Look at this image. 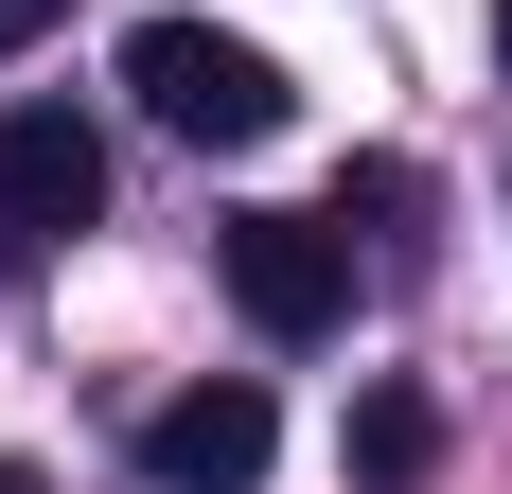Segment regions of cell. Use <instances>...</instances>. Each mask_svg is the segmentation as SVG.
<instances>
[{"label":"cell","instance_id":"8","mask_svg":"<svg viewBox=\"0 0 512 494\" xmlns=\"http://www.w3.org/2000/svg\"><path fill=\"white\" fill-rule=\"evenodd\" d=\"M495 71H512V0H495Z\"/></svg>","mask_w":512,"mask_h":494},{"label":"cell","instance_id":"7","mask_svg":"<svg viewBox=\"0 0 512 494\" xmlns=\"http://www.w3.org/2000/svg\"><path fill=\"white\" fill-rule=\"evenodd\" d=\"M0 283H18V212H0Z\"/></svg>","mask_w":512,"mask_h":494},{"label":"cell","instance_id":"4","mask_svg":"<svg viewBox=\"0 0 512 494\" xmlns=\"http://www.w3.org/2000/svg\"><path fill=\"white\" fill-rule=\"evenodd\" d=\"M0 212H18V230H89V212H106L89 106H0Z\"/></svg>","mask_w":512,"mask_h":494},{"label":"cell","instance_id":"1","mask_svg":"<svg viewBox=\"0 0 512 494\" xmlns=\"http://www.w3.org/2000/svg\"><path fill=\"white\" fill-rule=\"evenodd\" d=\"M124 89H142V124H177V142H212V159H248V142H283V53L265 36H230V18H142L124 36Z\"/></svg>","mask_w":512,"mask_h":494},{"label":"cell","instance_id":"3","mask_svg":"<svg viewBox=\"0 0 512 494\" xmlns=\"http://www.w3.org/2000/svg\"><path fill=\"white\" fill-rule=\"evenodd\" d=\"M265 459H283V406H265L248 371H212V389H177L142 424V494H248Z\"/></svg>","mask_w":512,"mask_h":494},{"label":"cell","instance_id":"5","mask_svg":"<svg viewBox=\"0 0 512 494\" xmlns=\"http://www.w3.org/2000/svg\"><path fill=\"white\" fill-rule=\"evenodd\" d=\"M424 459H442V406H424V389H371V406H354V477H371V494H407Z\"/></svg>","mask_w":512,"mask_h":494},{"label":"cell","instance_id":"2","mask_svg":"<svg viewBox=\"0 0 512 494\" xmlns=\"http://www.w3.org/2000/svg\"><path fill=\"white\" fill-rule=\"evenodd\" d=\"M212 265H230V300H248V336H283V353L354 318V247H336V212H230Z\"/></svg>","mask_w":512,"mask_h":494},{"label":"cell","instance_id":"6","mask_svg":"<svg viewBox=\"0 0 512 494\" xmlns=\"http://www.w3.org/2000/svg\"><path fill=\"white\" fill-rule=\"evenodd\" d=\"M53 18H71V0H0V53H36V36H53Z\"/></svg>","mask_w":512,"mask_h":494}]
</instances>
